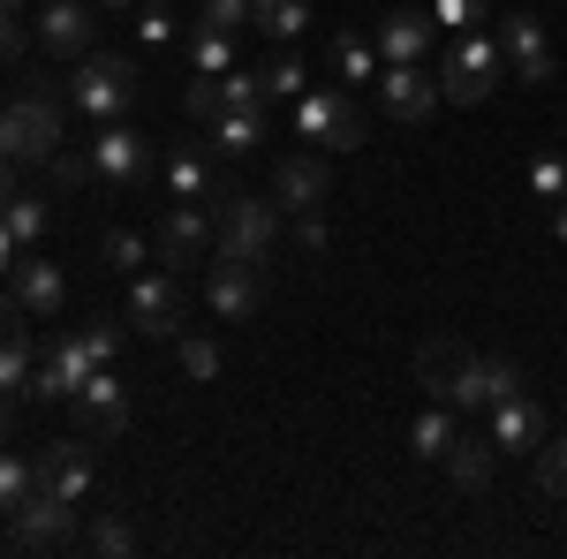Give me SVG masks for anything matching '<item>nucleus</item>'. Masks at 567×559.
Returning <instances> with one entry per match:
<instances>
[{
	"label": "nucleus",
	"instance_id": "obj_1",
	"mask_svg": "<svg viewBox=\"0 0 567 559\" xmlns=\"http://www.w3.org/2000/svg\"><path fill=\"white\" fill-rule=\"evenodd\" d=\"M416 379H424V393H432V401H446V408H492V393H499L492 355L446 341V333H432V341L416 348Z\"/></svg>",
	"mask_w": 567,
	"mask_h": 559
},
{
	"label": "nucleus",
	"instance_id": "obj_2",
	"mask_svg": "<svg viewBox=\"0 0 567 559\" xmlns=\"http://www.w3.org/2000/svg\"><path fill=\"white\" fill-rule=\"evenodd\" d=\"M61 152V91L31 76V91L16 106H0V159L31 167V159H53Z\"/></svg>",
	"mask_w": 567,
	"mask_h": 559
},
{
	"label": "nucleus",
	"instance_id": "obj_3",
	"mask_svg": "<svg viewBox=\"0 0 567 559\" xmlns=\"http://www.w3.org/2000/svg\"><path fill=\"white\" fill-rule=\"evenodd\" d=\"M499 69H507V53H499V39H484V31H462L454 39V53L439 61V99L446 106H484L492 99V84H499Z\"/></svg>",
	"mask_w": 567,
	"mask_h": 559
},
{
	"label": "nucleus",
	"instance_id": "obj_4",
	"mask_svg": "<svg viewBox=\"0 0 567 559\" xmlns=\"http://www.w3.org/2000/svg\"><path fill=\"white\" fill-rule=\"evenodd\" d=\"M69 99L84 106V122H122L136 99V61L130 53H84L69 76Z\"/></svg>",
	"mask_w": 567,
	"mask_h": 559
},
{
	"label": "nucleus",
	"instance_id": "obj_5",
	"mask_svg": "<svg viewBox=\"0 0 567 559\" xmlns=\"http://www.w3.org/2000/svg\"><path fill=\"white\" fill-rule=\"evenodd\" d=\"M213 235H219L227 258L265 265V258H272V242H280V205H265V197H219V205H213Z\"/></svg>",
	"mask_w": 567,
	"mask_h": 559
},
{
	"label": "nucleus",
	"instance_id": "obj_6",
	"mask_svg": "<svg viewBox=\"0 0 567 559\" xmlns=\"http://www.w3.org/2000/svg\"><path fill=\"white\" fill-rule=\"evenodd\" d=\"M296 136L303 144H326V152H349V144H363V114H355V99L341 84L303 91L296 99Z\"/></svg>",
	"mask_w": 567,
	"mask_h": 559
},
{
	"label": "nucleus",
	"instance_id": "obj_7",
	"mask_svg": "<svg viewBox=\"0 0 567 559\" xmlns=\"http://www.w3.org/2000/svg\"><path fill=\"white\" fill-rule=\"evenodd\" d=\"M8 537H16V552H53V545H69L76 537V499H61V491H31L16 515H8Z\"/></svg>",
	"mask_w": 567,
	"mask_h": 559
},
{
	"label": "nucleus",
	"instance_id": "obj_8",
	"mask_svg": "<svg viewBox=\"0 0 567 559\" xmlns=\"http://www.w3.org/2000/svg\"><path fill=\"white\" fill-rule=\"evenodd\" d=\"M69 408H76V424H84L91 438H122V431H130V386L114 379V363H99L84 386L69 393Z\"/></svg>",
	"mask_w": 567,
	"mask_h": 559
},
{
	"label": "nucleus",
	"instance_id": "obj_9",
	"mask_svg": "<svg viewBox=\"0 0 567 559\" xmlns=\"http://www.w3.org/2000/svg\"><path fill=\"white\" fill-rule=\"evenodd\" d=\"M205 250H219V235H213V219H205V205H167L152 258L167 265V272H189V265H205Z\"/></svg>",
	"mask_w": 567,
	"mask_h": 559
},
{
	"label": "nucleus",
	"instance_id": "obj_10",
	"mask_svg": "<svg viewBox=\"0 0 567 559\" xmlns=\"http://www.w3.org/2000/svg\"><path fill=\"white\" fill-rule=\"evenodd\" d=\"M205 302H213L219 318H250V310L265 302V265L213 250V265H205Z\"/></svg>",
	"mask_w": 567,
	"mask_h": 559
},
{
	"label": "nucleus",
	"instance_id": "obj_11",
	"mask_svg": "<svg viewBox=\"0 0 567 559\" xmlns=\"http://www.w3.org/2000/svg\"><path fill=\"white\" fill-rule=\"evenodd\" d=\"M182 310H189V288H182V272H136L130 288V318L152 333V341H167L182 333Z\"/></svg>",
	"mask_w": 567,
	"mask_h": 559
},
{
	"label": "nucleus",
	"instance_id": "obj_12",
	"mask_svg": "<svg viewBox=\"0 0 567 559\" xmlns=\"http://www.w3.org/2000/svg\"><path fill=\"white\" fill-rule=\"evenodd\" d=\"M326 197H333V174L318 152H288L280 174H272V205L280 213H326Z\"/></svg>",
	"mask_w": 567,
	"mask_h": 559
},
{
	"label": "nucleus",
	"instance_id": "obj_13",
	"mask_svg": "<svg viewBox=\"0 0 567 559\" xmlns=\"http://www.w3.org/2000/svg\"><path fill=\"white\" fill-rule=\"evenodd\" d=\"M379 99H386L393 122H424L439 106V76L424 61H386V69H379Z\"/></svg>",
	"mask_w": 567,
	"mask_h": 559
},
{
	"label": "nucleus",
	"instance_id": "obj_14",
	"mask_svg": "<svg viewBox=\"0 0 567 559\" xmlns=\"http://www.w3.org/2000/svg\"><path fill=\"white\" fill-rule=\"evenodd\" d=\"M91 371H99V363H91L84 333H61V341H53V348L39 355V379H31V401H69V393L84 386Z\"/></svg>",
	"mask_w": 567,
	"mask_h": 559
},
{
	"label": "nucleus",
	"instance_id": "obj_15",
	"mask_svg": "<svg viewBox=\"0 0 567 559\" xmlns=\"http://www.w3.org/2000/svg\"><path fill=\"white\" fill-rule=\"evenodd\" d=\"M84 152H91V182H106V189H130V182H144V167H152L144 136L122 130V122L99 136V144H84Z\"/></svg>",
	"mask_w": 567,
	"mask_h": 559
},
{
	"label": "nucleus",
	"instance_id": "obj_16",
	"mask_svg": "<svg viewBox=\"0 0 567 559\" xmlns=\"http://www.w3.org/2000/svg\"><path fill=\"white\" fill-rule=\"evenodd\" d=\"M499 53L523 84H553V45H545V23L537 15H507L499 23Z\"/></svg>",
	"mask_w": 567,
	"mask_h": 559
},
{
	"label": "nucleus",
	"instance_id": "obj_17",
	"mask_svg": "<svg viewBox=\"0 0 567 559\" xmlns=\"http://www.w3.org/2000/svg\"><path fill=\"white\" fill-rule=\"evenodd\" d=\"M492 446L499 454H537L545 446V408L529 393H499L492 401Z\"/></svg>",
	"mask_w": 567,
	"mask_h": 559
},
{
	"label": "nucleus",
	"instance_id": "obj_18",
	"mask_svg": "<svg viewBox=\"0 0 567 559\" xmlns=\"http://www.w3.org/2000/svg\"><path fill=\"white\" fill-rule=\"evenodd\" d=\"M91 0H45L39 8V45L45 53H69V61H84L91 53Z\"/></svg>",
	"mask_w": 567,
	"mask_h": 559
},
{
	"label": "nucleus",
	"instance_id": "obj_19",
	"mask_svg": "<svg viewBox=\"0 0 567 559\" xmlns=\"http://www.w3.org/2000/svg\"><path fill=\"white\" fill-rule=\"evenodd\" d=\"M8 280H16V302H23L31 318H61V310H69V280H61V265H45V258L23 250Z\"/></svg>",
	"mask_w": 567,
	"mask_h": 559
},
{
	"label": "nucleus",
	"instance_id": "obj_20",
	"mask_svg": "<svg viewBox=\"0 0 567 559\" xmlns=\"http://www.w3.org/2000/svg\"><path fill=\"white\" fill-rule=\"evenodd\" d=\"M39 484L84 507V491H91V446H84V438H61V446H45V454H39Z\"/></svg>",
	"mask_w": 567,
	"mask_h": 559
},
{
	"label": "nucleus",
	"instance_id": "obj_21",
	"mask_svg": "<svg viewBox=\"0 0 567 559\" xmlns=\"http://www.w3.org/2000/svg\"><path fill=\"white\" fill-rule=\"evenodd\" d=\"M439 462H446V476H454L462 491H484V484H492V462H499V446H492V431H454Z\"/></svg>",
	"mask_w": 567,
	"mask_h": 559
},
{
	"label": "nucleus",
	"instance_id": "obj_22",
	"mask_svg": "<svg viewBox=\"0 0 567 559\" xmlns=\"http://www.w3.org/2000/svg\"><path fill=\"white\" fill-rule=\"evenodd\" d=\"M424 53H432V15L393 8L386 31H379V61H424Z\"/></svg>",
	"mask_w": 567,
	"mask_h": 559
},
{
	"label": "nucleus",
	"instance_id": "obj_23",
	"mask_svg": "<svg viewBox=\"0 0 567 559\" xmlns=\"http://www.w3.org/2000/svg\"><path fill=\"white\" fill-rule=\"evenodd\" d=\"M250 23H258L265 39L296 45V39L310 31V0H250Z\"/></svg>",
	"mask_w": 567,
	"mask_h": 559
},
{
	"label": "nucleus",
	"instance_id": "obj_24",
	"mask_svg": "<svg viewBox=\"0 0 567 559\" xmlns=\"http://www.w3.org/2000/svg\"><path fill=\"white\" fill-rule=\"evenodd\" d=\"M205 130H213L219 152H250V144H265V106H227V114L205 122Z\"/></svg>",
	"mask_w": 567,
	"mask_h": 559
},
{
	"label": "nucleus",
	"instance_id": "obj_25",
	"mask_svg": "<svg viewBox=\"0 0 567 559\" xmlns=\"http://www.w3.org/2000/svg\"><path fill=\"white\" fill-rule=\"evenodd\" d=\"M379 69H386V61H379L371 39H333V84L341 91L349 84H379Z\"/></svg>",
	"mask_w": 567,
	"mask_h": 559
},
{
	"label": "nucleus",
	"instance_id": "obj_26",
	"mask_svg": "<svg viewBox=\"0 0 567 559\" xmlns=\"http://www.w3.org/2000/svg\"><path fill=\"white\" fill-rule=\"evenodd\" d=\"M167 189H175V205H205V189H213L205 152H189V144H182L175 159H167Z\"/></svg>",
	"mask_w": 567,
	"mask_h": 559
},
{
	"label": "nucleus",
	"instance_id": "obj_27",
	"mask_svg": "<svg viewBox=\"0 0 567 559\" xmlns=\"http://www.w3.org/2000/svg\"><path fill=\"white\" fill-rule=\"evenodd\" d=\"M189 69H197V76H227V69H235V39L197 23V39H189Z\"/></svg>",
	"mask_w": 567,
	"mask_h": 559
},
{
	"label": "nucleus",
	"instance_id": "obj_28",
	"mask_svg": "<svg viewBox=\"0 0 567 559\" xmlns=\"http://www.w3.org/2000/svg\"><path fill=\"white\" fill-rule=\"evenodd\" d=\"M0 219H8V235H16L23 250L39 242L45 227H53V213H45V197H8V205H0Z\"/></svg>",
	"mask_w": 567,
	"mask_h": 559
},
{
	"label": "nucleus",
	"instance_id": "obj_29",
	"mask_svg": "<svg viewBox=\"0 0 567 559\" xmlns=\"http://www.w3.org/2000/svg\"><path fill=\"white\" fill-rule=\"evenodd\" d=\"M31 491H39V462H23V454H0V515H16Z\"/></svg>",
	"mask_w": 567,
	"mask_h": 559
},
{
	"label": "nucleus",
	"instance_id": "obj_30",
	"mask_svg": "<svg viewBox=\"0 0 567 559\" xmlns=\"http://www.w3.org/2000/svg\"><path fill=\"white\" fill-rule=\"evenodd\" d=\"M446 438H454V424H446V401H439V408H424V416H416L409 454H416V462H439V454H446Z\"/></svg>",
	"mask_w": 567,
	"mask_h": 559
},
{
	"label": "nucleus",
	"instance_id": "obj_31",
	"mask_svg": "<svg viewBox=\"0 0 567 559\" xmlns=\"http://www.w3.org/2000/svg\"><path fill=\"white\" fill-rule=\"evenodd\" d=\"M310 91V69H303V53H280L272 69H265V99H303Z\"/></svg>",
	"mask_w": 567,
	"mask_h": 559
},
{
	"label": "nucleus",
	"instance_id": "obj_32",
	"mask_svg": "<svg viewBox=\"0 0 567 559\" xmlns=\"http://www.w3.org/2000/svg\"><path fill=\"white\" fill-rule=\"evenodd\" d=\"M213 84H219V114H227V106H265V76H250V69H227Z\"/></svg>",
	"mask_w": 567,
	"mask_h": 559
},
{
	"label": "nucleus",
	"instance_id": "obj_33",
	"mask_svg": "<svg viewBox=\"0 0 567 559\" xmlns=\"http://www.w3.org/2000/svg\"><path fill=\"white\" fill-rule=\"evenodd\" d=\"M432 23H446V31H477V23H492V0H432Z\"/></svg>",
	"mask_w": 567,
	"mask_h": 559
},
{
	"label": "nucleus",
	"instance_id": "obj_34",
	"mask_svg": "<svg viewBox=\"0 0 567 559\" xmlns=\"http://www.w3.org/2000/svg\"><path fill=\"white\" fill-rule=\"evenodd\" d=\"M537 491L545 499H567V438L560 446H537Z\"/></svg>",
	"mask_w": 567,
	"mask_h": 559
},
{
	"label": "nucleus",
	"instance_id": "obj_35",
	"mask_svg": "<svg viewBox=\"0 0 567 559\" xmlns=\"http://www.w3.org/2000/svg\"><path fill=\"white\" fill-rule=\"evenodd\" d=\"M529 189H537L545 205H560V197H567V159H560V152H545V159L529 167Z\"/></svg>",
	"mask_w": 567,
	"mask_h": 559
},
{
	"label": "nucleus",
	"instance_id": "obj_36",
	"mask_svg": "<svg viewBox=\"0 0 567 559\" xmlns=\"http://www.w3.org/2000/svg\"><path fill=\"white\" fill-rule=\"evenodd\" d=\"M84 545H91V552H106V559H122V552H136L130 521H114V515H106V521H91V537H84Z\"/></svg>",
	"mask_w": 567,
	"mask_h": 559
},
{
	"label": "nucleus",
	"instance_id": "obj_37",
	"mask_svg": "<svg viewBox=\"0 0 567 559\" xmlns=\"http://www.w3.org/2000/svg\"><path fill=\"white\" fill-rule=\"evenodd\" d=\"M84 348H91V363H114L122 355V325L114 318H84Z\"/></svg>",
	"mask_w": 567,
	"mask_h": 559
},
{
	"label": "nucleus",
	"instance_id": "obj_38",
	"mask_svg": "<svg viewBox=\"0 0 567 559\" xmlns=\"http://www.w3.org/2000/svg\"><path fill=\"white\" fill-rule=\"evenodd\" d=\"M99 258H106V265H122V272H136V265H144V235H130V227H114V235L99 242Z\"/></svg>",
	"mask_w": 567,
	"mask_h": 559
},
{
	"label": "nucleus",
	"instance_id": "obj_39",
	"mask_svg": "<svg viewBox=\"0 0 567 559\" xmlns=\"http://www.w3.org/2000/svg\"><path fill=\"white\" fill-rule=\"evenodd\" d=\"M243 23H250V0H205V31H227L235 39Z\"/></svg>",
	"mask_w": 567,
	"mask_h": 559
},
{
	"label": "nucleus",
	"instance_id": "obj_40",
	"mask_svg": "<svg viewBox=\"0 0 567 559\" xmlns=\"http://www.w3.org/2000/svg\"><path fill=\"white\" fill-rule=\"evenodd\" d=\"M23 318H31L23 302H16V296H0V355H8V348H31V333H23Z\"/></svg>",
	"mask_w": 567,
	"mask_h": 559
},
{
	"label": "nucleus",
	"instance_id": "obj_41",
	"mask_svg": "<svg viewBox=\"0 0 567 559\" xmlns=\"http://www.w3.org/2000/svg\"><path fill=\"white\" fill-rule=\"evenodd\" d=\"M182 371H189V379H219V348L213 341H182Z\"/></svg>",
	"mask_w": 567,
	"mask_h": 559
},
{
	"label": "nucleus",
	"instance_id": "obj_42",
	"mask_svg": "<svg viewBox=\"0 0 567 559\" xmlns=\"http://www.w3.org/2000/svg\"><path fill=\"white\" fill-rule=\"evenodd\" d=\"M53 182H61V189H84L91 182V152H53Z\"/></svg>",
	"mask_w": 567,
	"mask_h": 559
},
{
	"label": "nucleus",
	"instance_id": "obj_43",
	"mask_svg": "<svg viewBox=\"0 0 567 559\" xmlns=\"http://www.w3.org/2000/svg\"><path fill=\"white\" fill-rule=\"evenodd\" d=\"M136 39L167 45V39H175V15H167V8H136Z\"/></svg>",
	"mask_w": 567,
	"mask_h": 559
},
{
	"label": "nucleus",
	"instance_id": "obj_44",
	"mask_svg": "<svg viewBox=\"0 0 567 559\" xmlns=\"http://www.w3.org/2000/svg\"><path fill=\"white\" fill-rule=\"evenodd\" d=\"M296 242H303V250H326V242H333L326 213H296Z\"/></svg>",
	"mask_w": 567,
	"mask_h": 559
},
{
	"label": "nucleus",
	"instance_id": "obj_45",
	"mask_svg": "<svg viewBox=\"0 0 567 559\" xmlns=\"http://www.w3.org/2000/svg\"><path fill=\"white\" fill-rule=\"evenodd\" d=\"M0 61H23V15H0Z\"/></svg>",
	"mask_w": 567,
	"mask_h": 559
},
{
	"label": "nucleus",
	"instance_id": "obj_46",
	"mask_svg": "<svg viewBox=\"0 0 567 559\" xmlns=\"http://www.w3.org/2000/svg\"><path fill=\"white\" fill-rule=\"evenodd\" d=\"M16 258H23V242L8 235V219H0V272H16Z\"/></svg>",
	"mask_w": 567,
	"mask_h": 559
},
{
	"label": "nucleus",
	"instance_id": "obj_47",
	"mask_svg": "<svg viewBox=\"0 0 567 559\" xmlns=\"http://www.w3.org/2000/svg\"><path fill=\"white\" fill-rule=\"evenodd\" d=\"M16 197V159H0V205Z\"/></svg>",
	"mask_w": 567,
	"mask_h": 559
},
{
	"label": "nucleus",
	"instance_id": "obj_48",
	"mask_svg": "<svg viewBox=\"0 0 567 559\" xmlns=\"http://www.w3.org/2000/svg\"><path fill=\"white\" fill-rule=\"evenodd\" d=\"M8 424H16V393H0V438H8Z\"/></svg>",
	"mask_w": 567,
	"mask_h": 559
},
{
	"label": "nucleus",
	"instance_id": "obj_49",
	"mask_svg": "<svg viewBox=\"0 0 567 559\" xmlns=\"http://www.w3.org/2000/svg\"><path fill=\"white\" fill-rule=\"evenodd\" d=\"M553 235H560V242H567V197H560V205H553Z\"/></svg>",
	"mask_w": 567,
	"mask_h": 559
},
{
	"label": "nucleus",
	"instance_id": "obj_50",
	"mask_svg": "<svg viewBox=\"0 0 567 559\" xmlns=\"http://www.w3.org/2000/svg\"><path fill=\"white\" fill-rule=\"evenodd\" d=\"M0 15H23V0H0Z\"/></svg>",
	"mask_w": 567,
	"mask_h": 559
},
{
	"label": "nucleus",
	"instance_id": "obj_51",
	"mask_svg": "<svg viewBox=\"0 0 567 559\" xmlns=\"http://www.w3.org/2000/svg\"><path fill=\"white\" fill-rule=\"evenodd\" d=\"M91 8H136V0H91Z\"/></svg>",
	"mask_w": 567,
	"mask_h": 559
}]
</instances>
